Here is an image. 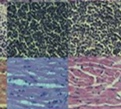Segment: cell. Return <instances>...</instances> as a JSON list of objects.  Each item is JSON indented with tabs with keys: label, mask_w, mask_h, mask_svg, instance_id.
<instances>
[{
	"label": "cell",
	"mask_w": 121,
	"mask_h": 109,
	"mask_svg": "<svg viewBox=\"0 0 121 109\" xmlns=\"http://www.w3.org/2000/svg\"><path fill=\"white\" fill-rule=\"evenodd\" d=\"M7 59H67L68 1L9 2Z\"/></svg>",
	"instance_id": "6da1fadb"
},
{
	"label": "cell",
	"mask_w": 121,
	"mask_h": 109,
	"mask_svg": "<svg viewBox=\"0 0 121 109\" xmlns=\"http://www.w3.org/2000/svg\"><path fill=\"white\" fill-rule=\"evenodd\" d=\"M67 59H7L6 109H68Z\"/></svg>",
	"instance_id": "7a4b0ae2"
},
{
	"label": "cell",
	"mask_w": 121,
	"mask_h": 109,
	"mask_svg": "<svg viewBox=\"0 0 121 109\" xmlns=\"http://www.w3.org/2000/svg\"><path fill=\"white\" fill-rule=\"evenodd\" d=\"M69 57H121V1H68Z\"/></svg>",
	"instance_id": "3957f363"
},
{
	"label": "cell",
	"mask_w": 121,
	"mask_h": 109,
	"mask_svg": "<svg viewBox=\"0 0 121 109\" xmlns=\"http://www.w3.org/2000/svg\"><path fill=\"white\" fill-rule=\"evenodd\" d=\"M7 32L6 5L0 3V59H7Z\"/></svg>",
	"instance_id": "277c9868"
},
{
	"label": "cell",
	"mask_w": 121,
	"mask_h": 109,
	"mask_svg": "<svg viewBox=\"0 0 121 109\" xmlns=\"http://www.w3.org/2000/svg\"><path fill=\"white\" fill-rule=\"evenodd\" d=\"M7 106V59H0V109Z\"/></svg>",
	"instance_id": "5b68a950"
}]
</instances>
